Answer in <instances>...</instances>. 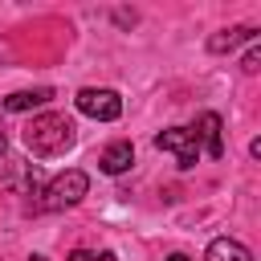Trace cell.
I'll use <instances>...</instances> for the list:
<instances>
[{"label":"cell","instance_id":"1","mask_svg":"<svg viewBox=\"0 0 261 261\" xmlns=\"http://www.w3.org/2000/svg\"><path fill=\"white\" fill-rule=\"evenodd\" d=\"M24 147L37 155V159H53V155H65L73 147V122L65 114H37L29 126H24Z\"/></svg>","mask_w":261,"mask_h":261},{"label":"cell","instance_id":"2","mask_svg":"<svg viewBox=\"0 0 261 261\" xmlns=\"http://www.w3.org/2000/svg\"><path fill=\"white\" fill-rule=\"evenodd\" d=\"M86 192H90V175L77 171V167H69V171H61V175L49 179V188H45V208H49V212L73 208V204L86 200Z\"/></svg>","mask_w":261,"mask_h":261},{"label":"cell","instance_id":"3","mask_svg":"<svg viewBox=\"0 0 261 261\" xmlns=\"http://www.w3.org/2000/svg\"><path fill=\"white\" fill-rule=\"evenodd\" d=\"M77 110L86 114V118H98V122H114L118 114H122V98L114 94V90H98V86H86V90H77Z\"/></svg>","mask_w":261,"mask_h":261},{"label":"cell","instance_id":"4","mask_svg":"<svg viewBox=\"0 0 261 261\" xmlns=\"http://www.w3.org/2000/svg\"><path fill=\"white\" fill-rule=\"evenodd\" d=\"M155 147H159V151H171L179 167H196V159H200V139H196V130H188V126H167V130H159V135H155Z\"/></svg>","mask_w":261,"mask_h":261},{"label":"cell","instance_id":"5","mask_svg":"<svg viewBox=\"0 0 261 261\" xmlns=\"http://www.w3.org/2000/svg\"><path fill=\"white\" fill-rule=\"evenodd\" d=\"M135 163V147L126 143V139H118V143H110L106 151H102V159H98V167L106 171V175H122L126 167Z\"/></svg>","mask_w":261,"mask_h":261},{"label":"cell","instance_id":"6","mask_svg":"<svg viewBox=\"0 0 261 261\" xmlns=\"http://www.w3.org/2000/svg\"><path fill=\"white\" fill-rule=\"evenodd\" d=\"M196 139H200V147L212 155V159H220L224 155V143H220V114H200V130H196Z\"/></svg>","mask_w":261,"mask_h":261},{"label":"cell","instance_id":"7","mask_svg":"<svg viewBox=\"0 0 261 261\" xmlns=\"http://www.w3.org/2000/svg\"><path fill=\"white\" fill-rule=\"evenodd\" d=\"M241 41H257V29H253V24H237V29H220L216 37H208V49H212V53H228V49H237Z\"/></svg>","mask_w":261,"mask_h":261},{"label":"cell","instance_id":"8","mask_svg":"<svg viewBox=\"0 0 261 261\" xmlns=\"http://www.w3.org/2000/svg\"><path fill=\"white\" fill-rule=\"evenodd\" d=\"M53 98V90L49 86H41V90H16V94H8L4 98V110H12V114H24V110H37V106H45Z\"/></svg>","mask_w":261,"mask_h":261},{"label":"cell","instance_id":"9","mask_svg":"<svg viewBox=\"0 0 261 261\" xmlns=\"http://www.w3.org/2000/svg\"><path fill=\"white\" fill-rule=\"evenodd\" d=\"M204 261H253V253H249L241 241H232V237H216V241L208 245Z\"/></svg>","mask_w":261,"mask_h":261},{"label":"cell","instance_id":"10","mask_svg":"<svg viewBox=\"0 0 261 261\" xmlns=\"http://www.w3.org/2000/svg\"><path fill=\"white\" fill-rule=\"evenodd\" d=\"M241 69H245V73H257V69H261V49H257V45H253V49L245 53V61H241Z\"/></svg>","mask_w":261,"mask_h":261},{"label":"cell","instance_id":"11","mask_svg":"<svg viewBox=\"0 0 261 261\" xmlns=\"http://www.w3.org/2000/svg\"><path fill=\"white\" fill-rule=\"evenodd\" d=\"M69 261H114V253H98V257H94V253H86V249H73Z\"/></svg>","mask_w":261,"mask_h":261},{"label":"cell","instance_id":"12","mask_svg":"<svg viewBox=\"0 0 261 261\" xmlns=\"http://www.w3.org/2000/svg\"><path fill=\"white\" fill-rule=\"evenodd\" d=\"M8 151V135H4V126H0V155Z\"/></svg>","mask_w":261,"mask_h":261},{"label":"cell","instance_id":"13","mask_svg":"<svg viewBox=\"0 0 261 261\" xmlns=\"http://www.w3.org/2000/svg\"><path fill=\"white\" fill-rule=\"evenodd\" d=\"M167 261H188V257H184V253H171V257H167Z\"/></svg>","mask_w":261,"mask_h":261},{"label":"cell","instance_id":"14","mask_svg":"<svg viewBox=\"0 0 261 261\" xmlns=\"http://www.w3.org/2000/svg\"><path fill=\"white\" fill-rule=\"evenodd\" d=\"M33 261H45V257H33Z\"/></svg>","mask_w":261,"mask_h":261}]
</instances>
